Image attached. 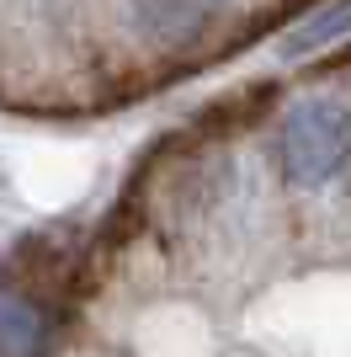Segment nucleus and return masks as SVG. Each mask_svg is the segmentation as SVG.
<instances>
[{
    "label": "nucleus",
    "mask_w": 351,
    "mask_h": 357,
    "mask_svg": "<svg viewBox=\"0 0 351 357\" xmlns=\"http://www.w3.org/2000/svg\"><path fill=\"white\" fill-rule=\"evenodd\" d=\"M341 38H351V0H330L325 11L304 16V22L277 43V54L282 59H309V54H320V48L341 43Z\"/></svg>",
    "instance_id": "obj_4"
},
{
    "label": "nucleus",
    "mask_w": 351,
    "mask_h": 357,
    "mask_svg": "<svg viewBox=\"0 0 351 357\" xmlns=\"http://www.w3.org/2000/svg\"><path fill=\"white\" fill-rule=\"evenodd\" d=\"M213 11H219V0H133L139 27H144L149 38H165V43L203 32Z\"/></svg>",
    "instance_id": "obj_3"
},
{
    "label": "nucleus",
    "mask_w": 351,
    "mask_h": 357,
    "mask_svg": "<svg viewBox=\"0 0 351 357\" xmlns=\"http://www.w3.org/2000/svg\"><path fill=\"white\" fill-rule=\"evenodd\" d=\"M48 352V314L27 294L0 288V357H43Z\"/></svg>",
    "instance_id": "obj_2"
},
{
    "label": "nucleus",
    "mask_w": 351,
    "mask_h": 357,
    "mask_svg": "<svg viewBox=\"0 0 351 357\" xmlns=\"http://www.w3.org/2000/svg\"><path fill=\"white\" fill-rule=\"evenodd\" d=\"M351 155V112L330 96L298 102L282 123V160L298 187H325Z\"/></svg>",
    "instance_id": "obj_1"
}]
</instances>
